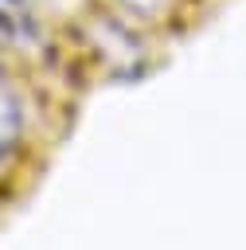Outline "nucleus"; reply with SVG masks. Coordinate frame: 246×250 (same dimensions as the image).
<instances>
[{"label": "nucleus", "instance_id": "obj_1", "mask_svg": "<svg viewBox=\"0 0 246 250\" xmlns=\"http://www.w3.org/2000/svg\"><path fill=\"white\" fill-rule=\"evenodd\" d=\"M20 133H23V113H20V98L12 90V82L0 70V164L20 148Z\"/></svg>", "mask_w": 246, "mask_h": 250}, {"label": "nucleus", "instance_id": "obj_2", "mask_svg": "<svg viewBox=\"0 0 246 250\" xmlns=\"http://www.w3.org/2000/svg\"><path fill=\"white\" fill-rule=\"evenodd\" d=\"M0 35L23 43L31 39V16L23 8V0H0Z\"/></svg>", "mask_w": 246, "mask_h": 250}]
</instances>
